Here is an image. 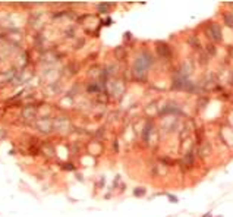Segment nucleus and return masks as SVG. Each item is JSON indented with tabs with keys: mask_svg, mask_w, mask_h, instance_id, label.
<instances>
[{
	"mask_svg": "<svg viewBox=\"0 0 233 217\" xmlns=\"http://www.w3.org/2000/svg\"><path fill=\"white\" fill-rule=\"evenodd\" d=\"M205 34H207V37H208L211 41H214V43L221 41V30H220V27H219L216 22L208 24V25L205 27Z\"/></svg>",
	"mask_w": 233,
	"mask_h": 217,
	"instance_id": "1",
	"label": "nucleus"
},
{
	"mask_svg": "<svg viewBox=\"0 0 233 217\" xmlns=\"http://www.w3.org/2000/svg\"><path fill=\"white\" fill-rule=\"evenodd\" d=\"M157 51L161 57H170L172 56V51H170V47L163 41H158L157 43Z\"/></svg>",
	"mask_w": 233,
	"mask_h": 217,
	"instance_id": "2",
	"label": "nucleus"
},
{
	"mask_svg": "<svg viewBox=\"0 0 233 217\" xmlns=\"http://www.w3.org/2000/svg\"><path fill=\"white\" fill-rule=\"evenodd\" d=\"M223 21H224L226 27L233 28V15L232 13H224V15H223Z\"/></svg>",
	"mask_w": 233,
	"mask_h": 217,
	"instance_id": "3",
	"label": "nucleus"
},
{
	"mask_svg": "<svg viewBox=\"0 0 233 217\" xmlns=\"http://www.w3.org/2000/svg\"><path fill=\"white\" fill-rule=\"evenodd\" d=\"M133 194H135L136 197H141V195H144V194H145V189H135V191H133Z\"/></svg>",
	"mask_w": 233,
	"mask_h": 217,
	"instance_id": "4",
	"label": "nucleus"
},
{
	"mask_svg": "<svg viewBox=\"0 0 233 217\" xmlns=\"http://www.w3.org/2000/svg\"><path fill=\"white\" fill-rule=\"evenodd\" d=\"M63 169H66V170H74L75 166H72V163H66V164H63Z\"/></svg>",
	"mask_w": 233,
	"mask_h": 217,
	"instance_id": "5",
	"label": "nucleus"
},
{
	"mask_svg": "<svg viewBox=\"0 0 233 217\" xmlns=\"http://www.w3.org/2000/svg\"><path fill=\"white\" fill-rule=\"evenodd\" d=\"M189 43H191V44H194V45L196 47V48H198V47L201 45V44H199L198 41H196V40H195V37H191V38H189Z\"/></svg>",
	"mask_w": 233,
	"mask_h": 217,
	"instance_id": "6",
	"label": "nucleus"
},
{
	"mask_svg": "<svg viewBox=\"0 0 233 217\" xmlns=\"http://www.w3.org/2000/svg\"><path fill=\"white\" fill-rule=\"evenodd\" d=\"M208 51H210L211 54H214V53H216V45H214V44H208Z\"/></svg>",
	"mask_w": 233,
	"mask_h": 217,
	"instance_id": "7",
	"label": "nucleus"
},
{
	"mask_svg": "<svg viewBox=\"0 0 233 217\" xmlns=\"http://www.w3.org/2000/svg\"><path fill=\"white\" fill-rule=\"evenodd\" d=\"M169 198H170V201H172V203H177V198H176L175 195H169Z\"/></svg>",
	"mask_w": 233,
	"mask_h": 217,
	"instance_id": "8",
	"label": "nucleus"
},
{
	"mask_svg": "<svg viewBox=\"0 0 233 217\" xmlns=\"http://www.w3.org/2000/svg\"><path fill=\"white\" fill-rule=\"evenodd\" d=\"M112 22H113V21H112L110 18H107V21H106V25H112Z\"/></svg>",
	"mask_w": 233,
	"mask_h": 217,
	"instance_id": "9",
	"label": "nucleus"
},
{
	"mask_svg": "<svg viewBox=\"0 0 233 217\" xmlns=\"http://www.w3.org/2000/svg\"><path fill=\"white\" fill-rule=\"evenodd\" d=\"M131 37H132L131 32H126V34H125V38H131Z\"/></svg>",
	"mask_w": 233,
	"mask_h": 217,
	"instance_id": "10",
	"label": "nucleus"
},
{
	"mask_svg": "<svg viewBox=\"0 0 233 217\" xmlns=\"http://www.w3.org/2000/svg\"><path fill=\"white\" fill-rule=\"evenodd\" d=\"M210 216H211V213H207L205 216H202V217H210Z\"/></svg>",
	"mask_w": 233,
	"mask_h": 217,
	"instance_id": "11",
	"label": "nucleus"
}]
</instances>
